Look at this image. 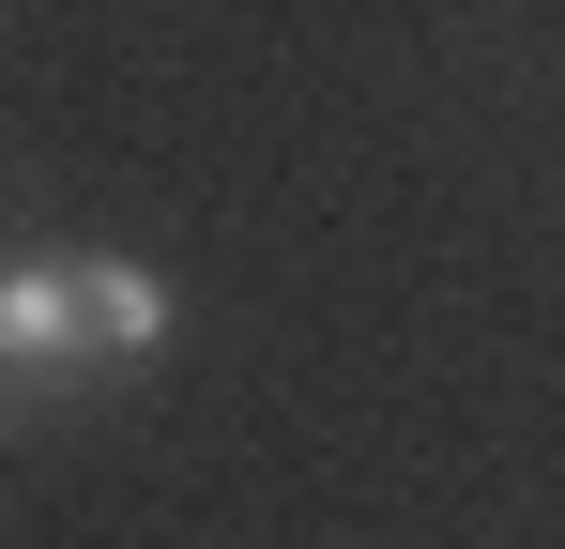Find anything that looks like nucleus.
I'll return each instance as SVG.
<instances>
[{
  "mask_svg": "<svg viewBox=\"0 0 565 549\" xmlns=\"http://www.w3.org/2000/svg\"><path fill=\"white\" fill-rule=\"evenodd\" d=\"M169 336V274L153 260H0V366L62 381V366H138Z\"/></svg>",
  "mask_w": 565,
  "mask_h": 549,
  "instance_id": "f257e3e1",
  "label": "nucleus"
}]
</instances>
